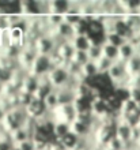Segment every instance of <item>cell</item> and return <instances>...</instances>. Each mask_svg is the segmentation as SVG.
Wrapping results in <instances>:
<instances>
[{"mask_svg": "<svg viewBox=\"0 0 140 150\" xmlns=\"http://www.w3.org/2000/svg\"><path fill=\"white\" fill-rule=\"evenodd\" d=\"M82 71H83V78L86 79H91V78H95L98 74V68H97V63L94 62H89L87 64H84L82 67Z\"/></svg>", "mask_w": 140, "mask_h": 150, "instance_id": "7c38bea8", "label": "cell"}, {"mask_svg": "<svg viewBox=\"0 0 140 150\" xmlns=\"http://www.w3.org/2000/svg\"><path fill=\"white\" fill-rule=\"evenodd\" d=\"M68 132H71L70 124H68V123H63V122L55 123V126H53V137H55V139L60 141V139L64 138Z\"/></svg>", "mask_w": 140, "mask_h": 150, "instance_id": "8fae6325", "label": "cell"}, {"mask_svg": "<svg viewBox=\"0 0 140 150\" xmlns=\"http://www.w3.org/2000/svg\"><path fill=\"white\" fill-rule=\"evenodd\" d=\"M48 76H49V81H51L52 86H53L55 90L67 87L71 81V75H70V72L67 71L65 64L58 66V67H53L52 71L48 74Z\"/></svg>", "mask_w": 140, "mask_h": 150, "instance_id": "7a4b0ae2", "label": "cell"}, {"mask_svg": "<svg viewBox=\"0 0 140 150\" xmlns=\"http://www.w3.org/2000/svg\"><path fill=\"white\" fill-rule=\"evenodd\" d=\"M113 63L114 62H112V60H109L108 57H105V56H102L101 59L97 62V68H98V74L99 75H106L108 72H109L110 67L113 66Z\"/></svg>", "mask_w": 140, "mask_h": 150, "instance_id": "4fadbf2b", "label": "cell"}, {"mask_svg": "<svg viewBox=\"0 0 140 150\" xmlns=\"http://www.w3.org/2000/svg\"><path fill=\"white\" fill-rule=\"evenodd\" d=\"M52 68H53V64L51 60V55H39L31 67L30 74L35 75V76H44V75L49 74L52 71Z\"/></svg>", "mask_w": 140, "mask_h": 150, "instance_id": "3957f363", "label": "cell"}, {"mask_svg": "<svg viewBox=\"0 0 140 150\" xmlns=\"http://www.w3.org/2000/svg\"><path fill=\"white\" fill-rule=\"evenodd\" d=\"M71 44H72L75 51H83V52H87L93 45L89 36H76Z\"/></svg>", "mask_w": 140, "mask_h": 150, "instance_id": "9c48e42d", "label": "cell"}, {"mask_svg": "<svg viewBox=\"0 0 140 150\" xmlns=\"http://www.w3.org/2000/svg\"><path fill=\"white\" fill-rule=\"evenodd\" d=\"M118 49H120V60L124 62V63H127V62H129V60L132 59L133 56L136 55V51H137L132 41L124 42Z\"/></svg>", "mask_w": 140, "mask_h": 150, "instance_id": "8992f818", "label": "cell"}, {"mask_svg": "<svg viewBox=\"0 0 140 150\" xmlns=\"http://www.w3.org/2000/svg\"><path fill=\"white\" fill-rule=\"evenodd\" d=\"M30 115L27 113V109L22 105L19 107H15L12 108L11 111H8L7 113L4 115V119H3V124L6 127V130L11 134L14 131L19 130L22 127H25L30 122Z\"/></svg>", "mask_w": 140, "mask_h": 150, "instance_id": "6da1fadb", "label": "cell"}, {"mask_svg": "<svg viewBox=\"0 0 140 150\" xmlns=\"http://www.w3.org/2000/svg\"><path fill=\"white\" fill-rule=\"evenodd\" d=\"M70 0H51V14L65 15L70 10Z\"/></svg>", "mask_w": 140, "mask_h": 150, "instance_id": "ba28073f", "label": "cell"}, {"mask_svg": "<svg viewBox=\"0 0 140 150\" xmlns=\"http://www.w3.org/2000/svg\"><path fill=\"white\" fill-rule=\"evenodd\" d=\"M105 42L112 44V45H114V47L120 48L124 42H127V40H124L121 36H118L117 33H112V34H106V41Z\"/></svg>", "mask_w": 140, "mask_h": 150, "instance_id": "2e32d148", "label": "cell"}, {"mask_svg": "<svg viewBox=\"0 0 140 150\" xmlns=\"http://www.w3.org/2000/svg\"><path fill=\"white\" fill-rule=\"evenodd\" d=\"M127 75H129L128 71H127V63L121 62V60L114 62L113 66L110 67L109 72H108V76H109V79L112 81L113 85H116L117 82H120L121 79H124Z\"/></svg>", "mask_w": 140, "mask_h": 150, "instance_id": "277c9868", "label": "cell"}, {"mask_svg": "<svg viewBox=\"0 0 140 150\" xmlns=\"http://www.w3.org/2000/svg\"><path fill=\"white\" fill-rule=\"evenodd\" d=\"M102 53L105 57H108L109 60L112 62H117V60H120V49L112 44H108V42H103L102 45Z\"/></svg>", "mask_w": 140, "mask_h": 150, "instance_id": "30bf717a", "label": "cell"}, {"mask_svg": "<svg viewBox=\"0 0 140 150\" xmlns=\"http://www.w3.org/2000/svg\"><path fill=\"white\" fill-rule=\"evenodd\" d=\"M87 53H89L90 62L97 63L98 60L103 56V53H102V45H91V48L87 51Z\"/></svg>", "mask_w": 140, "mask_h": 150, "instance_id": "5bb4252c", "label": "cell"}, {"mask_svg": "<svg viewBox=\"0 0 140 150\" xmlns=\"http://www.w3.org/2000/svg\"><path fill=\"white\" fill-rule=\"evenodd\" d=\"M72 60H74L76 64H79V66H82L83 67L84 64H87L90 62L89 53H87V52H83V51H75Z\"/></svg>", "mask_w": 140, "mask_h": 150, "instance_id": "9a60e30c", "label": "cell"}, {"mask_svg": "<svg viewBox=\"0 0 140 150\" xmlns=\"http://www.w3.org/2000/svg\"><path fill=\"white\" fill-rule=\"evenodd\" d=\"M35 45H37V49H38L39 55H52L56 52V41L52 38L51 36H41L37 41H35Z\"/></svg>", "mask_w": 140, "mask_h": 150, "instance_id": "5b68a950", "label": "cell"}, {"mask_svg": "<svg viewBox=\"0 0 140 150\" xmlns=\"http://www.w3.org/2000/svg\"><path fill=\"white\" fill-rule=\"evenodd\" d=\"M42 103L45 105V109L49 112H55L58 107H60V100H58L57 91L52 90L49 94H46L42 98Z\"/></svg>", "mask_w": 140, "mask_h": 150, "instance_id": "52a82bcc", "label": "cell"}, {"mask_svg": "<svg viewBox=\"0 0 140 150\" xmlns=\"http://www.w3.org/2000/svg\"><path fill=\"white\" fill-rule=\"evenodd\" d=\"M16 150H37L34 139H29L26 142L18 145V146H16Z\"/></svg>", "mask_w": 140, "mask_h": 150, "instance_id": "e0dca14e", "label": "cell"}]
</instances>
